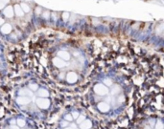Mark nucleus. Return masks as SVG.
Listing matches in <instances>:
<instances>
[{
    "label": "nucleus",
    "instance_id": "1",
    "mask_svg": "<svg viewBox=\"0 0 164 129\" xmlns=\"http://www.w3.org/2000/svg\"><path fill=\"white\" fill-rule=\"evenodd\" d=\"M131 84L126 76L117 69L101 71L89 89V102L99 116L113 118L126 109Z\"/></svg>",
    "mask_w": 164,
    "mask_h": 129
},
{
    "label": "nucleus",
    "instance_id": "2",
    "mask_svg": "<svg viewBox=\"0 0 164 129\" xmlns=\"http://www.w3.org/2000/svg\"><path fill=\"white\" fill-rule=\"evenodd\" d=\"M61 129H100L95 120L81 109H72L62 116Z\"/></svg>",
    "mask_w": 164,
    "mask_h": 129
},
{
    "label": "nucleus",
    "instance_id": "3",
    "mask_svg": "<svg viewBox=\"0 0 164 129\" xmlns=\"http://www.w3.org/2000/svg\"><path fill=\"white\" fill-rule=\"evenodd\" d=\"M134 129H164V116L159 114H150L141 118Z\"/></svg>",
    "mask_w": 164,
    "mask_h": 129
},
{
    "label": "nucleus",
    "instance_id": "4",
    "mask_svg": "<svg viewBox=\"0 0 164 129\" xmlns=\"http://www.w3.org/2000/svg\"><path fill=\"white\" fill-rule=\"evenodd\" d=\"M36 104L38 108L42 110H46L50 107L51 102L48 97H37L36 100Z\"/></svg>",
    "mask_w": 164,
    "mask_h": 129
},
{
    "label": "nucleus",
    "instance_id": "5",
    "mask_svg": "<svg viewBox=\"0 0 164 129\" xmlns=\"http://www.w3.org/2000/svg\"><path fill=\"white\" fill-rule=\"evenodd\" d=\"M70 62H72V60L69 61V62H66V61L64 60V59L60 58L59 57H53V59H52L53 66L56 68L60 69V70L61 69H64L65 67H67V65L70 63Z\"/></svg>",
    "mask_w": 164,
    "mask_h": 129
},
{
    "label": "nucleus",
    "instance_id": "6",
    "mask_svg": "<svg viewBox=\"0 0 164 129\" xmlns=\"http://www.w3.org/2000/svg\"><path fill=\"white\" fill-rule=\"evenodd\" d=\"M2 13L3 15L7 18H13L15 16V11H13V6L12 5H8L5 9L2 10Z\"/></svg>",
    "mask_w": 164,
    "mask_h": 129
},
{
    "label": "nucleus",
    "instance_id": "7",
    "mask_svg": "<svg viewBox=\"0 0 164 129\" xmlns=\"http://www.w3.org/2000/svg\"><path fill=\"white\" fill-rule=\"evenodd\" d=\"M16 102L17 104H19V105H28V104H30L31 102H32V99L29 97H20L18 96L16 99Z\"/></svg>",
    "mask_w": 164,
    "mask_h": 129
},
{
    "label": "nucleus",
    "instance_id": "8",
    "mask_svg": "<svg viewBox=\"0 0 164 129\" xmlns=\"http://www.w3.org/2000/svg\"><path fill=\"white\" fill-rule=\"evenodd\" d=\"M12 32H13V26L10 23H5L4 25L0 27V33L2 34L7 36V34H10Z\"/></svg>",
    "mask_w": 164,
    "mask_h": 129
},
{
    "label": "nucleus",
    "instance_id": "9",
    "mask_svg": "<svg viewBox=\"0 0 164 129\" xmlns=\"http://www.w3.org/2000/svg\"><path fill=\"white\" fill-rule=\"evenodd\" d=\"M17 95L20 97H32L34 96V92L31 91L29 88H21L17 91Z\"/></svg>",
    "mask_w": 164,
    "mask_h": 129
},
{
    "label": "nucleus",
    "instance_id": "10",
    "mask_svg": "<svg viewBox=\"0 0 164 129\" xmlns=\"http://www.w3.org/2000/svg\"><path fill=\"white\" fill-rule=\"evenodd\" d=\"M13 11H15V15H16L17 17H22L24 16V13H25L23 12L20 4H17V3L13 5Z\"/></svg>",
    "mask_w": 164,
    "mask_h": 129
},
{
    "label": "nucleus",
    "instance_id": "11",
    "mask_svg": "<svg viewBox=\"0 0 164 129\" xmlns=\"http://www.w3.org/2000/svg\"><path fill=\"white\" fill-rule=\"evenodd\" d=\"M37 94L38 97H48L50 96V93L46 88H40L37 91Z\"/></svg>",
    "mask_w": 164,
    "mask_h": 129
},
{
    "label": "nucleus",
    "instance_id": "12",
    "mask_svg": "<svg viewBox=\"0 0 164 129\" xmlns=\"http://www.w3.org/2000/svg\"><path fill=\"white\" fill-rule=\"evenodd\" d=\"M20 6H21L23 12L25 13L31 12V7H30L29 4H27L26 2H21V3H20Z\"/></svg>",
    "mask_w": 164,
    "mask_h": 129
},
{
    "label": "nucleus",
    "instance_id": "13",
    "mask_svg": "<svg viewBox=\"0 0 164 129\" xmlns=\"http://www.w3.org/2000/svg\"><path fill=\"white\" fill-rule=\"evenodd\" d=\"M10 1H11V0H0V11L5 9L6 7L9 5Z\"/></svg>",
    "mask_w": 164,
    "mask_h": 129
},
{
    "label": "nucleus",
    "instance_id": "14",
    "mask_svg": "<svg viewBox=\"0 0 164 129\" xmlns=\"http://www.w3.org/2000/svg\"><path fill=\"white\" fill-rule=\"evenodd\" d=\"M16 125L17 126H19L20 128L24 127L26 125V121L24 120V118H17L16 120Z\"/></svg>",
    "mask_w": 164,
    "mask_h": 129
},
{
    "label": "nucleus",
    "instance_id": "15",
    "mask_svg": "<svg viewBox=\"0 0 164 129\" xmlns=\"http://www.w3.org/2000/svg\"><path fill=\"white\" fill-rule=\"evenodd\" d=\"M29 89L31 90V91L36 92L40 89V86H38L37 83H29Z\"/></svg>",
    "mask_w": 164,
    "mask_h": 129
},
{
    "label": "nucleus",
    "instance_id": "16",
    "mask_svg": "<svg viewBox=\"0 0 164 129\" xmlns=\"http://www.w3.org/2000/svg\"><path fill=\"white\" fill-rule=\"evenodd\" d=\"M42 12H43V10L40 6H37L36 8V10H35V13H36L37 15H40L41 13H42Z\"/></svg>",
    "mask_w": 164,
    "mask_h": 129
},
{
    "label": "nucleus",
    "instance_id": "17",
    "mask_svg": "<svg viewBox=\"0 0 164 129\" xmlns=\"http://www.w3.org/2000/svg\"><path fill=\"white\" fill-rule=\"evenodd\" d=\"M41 15H42V17L44 19H48L49 18V16H50V13H49V11H44V12H42V13H41Z\"/></svg>",
    "mask_w": 164,
    "mask_h": 129
},
{
    "label": "nucleus",
    "instance_id": "18",
    "mask_svg": "<svg viewBox=\"0 0 164 129\" xmlns=\"http://www.w3.org/2000/svg\"><path fill=\"white\" fill-rule=\"evenodd\" d=\"M62 16V19H64V21H67L68 18H69V13H64Z\"/></svg>",
    "mask_w": 164,
    "mask_h": 129
},
{
    "label": "nucleus",
    "instance_id": "19",
    "mask_svg": "<svg viewBox=\"0 0 164 129\" xmlns=\"http://www.w3.org/2000/svg\"><path fill=\"white\" fill-rule=\"evenodd\" d=\"M5 24V19L2 18V17H0V27L3 26Z\"/></svg>",
    "mask_w": 164,
    "mask_h": 129
},
{
    "label": "nucleus",
    "instance_id": "20",
    "mask_svg": "<svg viewBox=\"0 0 164 129\" xmlns=\"http://www.w3.org/2000/svg\"><path fill=\"white\" fill-rule=\"evenodd\" d=\"M10 129H20V127L17 126L16 124H13V125H11V126H10Z\"/></svg>",
    "mask_w": 164,
    "mask_h": 129
},
{
    "label": "nucleus",
    "instance_id": "21",
    "mask_svg": "<svg viewBox=\"0 0 164 129\" xmlns=\"http://www.w3.org/2000/svg\"><path fill=\"white\" fill-rule=\"evenodd\" d=\"M27 129H32V128H27Z\"/></svg>",
    "mask_w": 164,
    "mask_h": 129
},
{
    "label": "nucleus",
    "instance_id": "22",
    "mask_svg": "<svg viewBox=\"0 0 164 129\" xmlns=\"http://www.w3.org/2000/svg\"><path fill=\"white\" fill-rule=\"evenodd\" d=\"M7 129H8V128H7Z\"/></svg>",
    "mask_w": 164,
    "mask_h": 129
}]
</instances>
